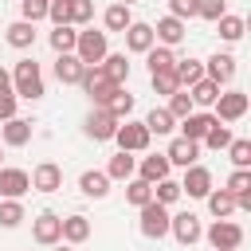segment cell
Listing matches in <instances>:
<instances>
[{
	"instance_id": "f6af8a7d",
	"label": "cell",
	"mask_w": 251,
	"mask_h": 251,
	"mask_svg": "<svg viewBox=\"0 0 251 251\" xmlns=\"http://www.w3.org/2000/svg\"><path fill=\"white\" fill-rule=\"evenodd\" d=\"M196 16L208 20V24H216L220 16H227V0H196Z\"/></svg>"
},
{
	"instance_id": "e0dca14e",
	"label": "cell",
	"mask_w": 251,
	"mask_h": 251,
	"mask_svg": "<svg viewBox=\"0 0 251 251\" xmlns=\"http://www.w3.org/2000/svg\"><path fill=\"white\" fill-rule=\"evenodd\" d=\"M31 129H35V126H31L27 118H20V114H16V118L0 122V141H4V145H12V149H20V145H27V141H31Z\"/></svg>"
},
{
	"instance_id": "7402d4cb",
	"label": "cell",
	"mask_w": 251,
	"mask_h": 251,
	"mask_svg": "<svg viewBox=\"0 0 251 251\" xmlns=\"http://www.w3.org/2000/svg\"><path fill=\"white\" fill-rule=\"evenodd\" d=\"M90 239V220L86 216H63V243H71V247H78V243H86Z\"/></svg>"
},
{
	"instance_id": "60d3db41",
	"label": "cell",
	"mask_w": 251,
	"mask_h": 251,
	"mask_svg": "<svg viewBox=\"0 0 251 251\" xmlns=\"http://www.w3.org/2000/svg\"><path fill=\"white\" fill-rule=\"evenodd\" d=\"M227 157H231V165H235V169H251V141H247V137H231Z\"/></svg>"
},
{
	"instance_id": "f1b7e54d",
	"label": "cell",
	"mask_w": 251,
	"mask_h": 251,
	"mask_svg": "<svg viewBox=\"0 0 251 251\" xmlns=\"http://www.w3.org/2000/svg\"><path fill=\"white\" fill-rule=\"evenodd\" d=\"M173 75H176V82H180V90H184V86H192V82L204 78V63H200V59H176V63H173Z\"/></svg>"
},
{
	"instance_id": "d6a6232c",
	"label": "cell",
	"mask_w": 251,
	"mask_h": 251,
	"mask_svg": "<svg viewBox=\"0 0 251 251\" xmlns=\"http://www.w3.org/2000/svg\"><path fill=\"white\" fill-rule=\"evenodd\" d=\"M216 27H220V39H224V43H239V39H243V31H247L243 16H231V12H227V16H220V20H216Z\"/></svg>"
},
{
	"instance_id": "4dcf8cb0",
	"label": "cell",
	"mask_w": 251,
	"mask_h": 251,
	"mask_svg": "<svg viewBox=\"0 0 251 251\" xmlns=\"http://www.w3.org/2000/svg\"><path fill=\"white\" fill-rule=\"evenodd\" d=\"M129 24H133V16H129L126 4H110V8L102 12V27H106V35H110V31H126Z\"/></svg>"
},
{
	"instance_id": "ffe728a7",
	"label": "cell",
	"mask_w": 251,
	"mask_h": 251,
	"mask_svg": "<svg viewBox=\"0 0 251 251\" xmlns=\"http://www.w3.org/2000/svg\"><path fill=\"white\" fill-rule=\"evenodd\" d=\"M180 126V137H188V141H204V133L216 126V118L212 114H204V110H192L184 122H176Z\"/></svg>"
},
{
	"instance_id": "cb8c5ba5",
	"label": "cell",
	"mask_w": 251,
	"mask_h": 251,
	"mask_svg": "<svg viewBox=\"0 0 251 251\" xmlns=\"http://www.w3.org/2000/svg\"><path fill=\"white\" fill-rule=\"evenodd\" d=\"M98 67H102V75H106L110 82L126 86V78H129V59H126V51H114V55H106Z\"/></svg>"
},
{
	"instance_id": "74e56055",
	"label": "cell",
	"mask_w": 251,
	"mask_h": 251,
	"mask_svg": "<svg viewBox=\"0 0 251 251\" xmlns=\"http://www.w3.org/2000/svg\"><path fill=\"white\" fill-rule=\"evenodd\" d=\"M67 16H71V27H86L94 20V0H67Z\"/></svg>"
},
{
	"instance_id": "7c38bea8",
	"label": "cell",
	"mask_w": 251,
	"mask_h": 251,
	"mask_svg": "<svg viewBox=\"0 0 251 251\" xmlns=\"http://www.w3.org/2000/svg\"><path fill=\"white\" fill-rule=\"evenodd\" d=\"M235 55H227V51H216L208 63H204V78H212L216 86H227L231 78H235Z\"/></svg>"
},
{
	"instance_id": "7dc6e473",
	"label": "cell",
	"mask_w": 251,
	"mask_h": 251,
	"mask_svg": "<svg viewBox=\"0 0 251 251\" xmlns=\"http://www.w3.org/2000/svg\"><path fill=\"white\" fill-rule=\"evenodd\" d=\"M47 20H51L55 27L71 24V16H67V0H51V4H47Z\"/></svg>"
},
{
	"instance_id": "d4e9b609",
	"label": "cell",
	"mask_w": 251,
	"mask_h": 251,
	"mask_svg": "<svg viewBox=\"0 0 251 251\" xmlns=\"http://www.w3.org/2000/svg\"><path fill=\"white\" fill-rule=\"evenodd\" d=\"M82 71H86V67H82L75 55H55V78H59L63 86H78Z\"/></svg>"
},
{
	"instance_id": "8d00e7d4",
	"label": "cell",
	"mask_w": 251,
	"mask_h": 251,
	"mask_svg": "<svg viewBox=\"0 0 251 251\" xmlns=\"http://www.w3.org/2000/svg\"><path fill=\"white\" fill-rule=\"evenodd\" d=\"M180 196H184V192H180V180H173V176H165V180H157V184H153V200H157V204H165V208H169V204H176Z\"/></svg>"
},
{
	"instance_id": "d590c367",
	"label": "cell",
	"mask_w": 251,
	"mask_h": 251,
	"mask_svg": "<svg viewBox=\"0 0 251 251\" xmlns=\"http://www.w3.org/2000/svg\"><path fill=\"white\" fill-rule=\"evenodd\" d=\"M145 63H149V75H153V71H169V67L176 63V55H173V47H161V43H153V47L145 51Z\"/></svg>"
},
{
	"instance_id": "52a82bcc",
	"label": "cell",
	"mask_w": 251,
	"mask_h": 251,
	"mask_svg": "<svg viewBox=\"0 0 251 251\" xmlns=\"http://www.w3.org/2000/svg\"><path fill=\"white\" fill-rule=\"evenodd\" d=\"M169 235H173L180 247H192L196 239H204L200 216H196V212H176V216H169Z\"/></svg>"
},
{
	"instance_id": "bcb514c9",
	"label": "cell",
	"mask_w": 251,
	"mask_h": 251,
	"mask_svg": "<svg viewBox=\"0 0 251 251\" xmlns=\"http://www.w3.org/2000/svg\"><path fill=\"white\" fill-rule=\"evenodd\" d=\"M224 188H227L231 196H247V192H251V169H235Z\"/></svg>"
},
{
	"instance_id": "1f68e13d",
	"label": "cell",
	"mask_w": 251,
	"mask_h": 251,
	"mask_svg": "<svg viewBox=\"0 0 251 251\" xmlns=\"http://www.w3.org/2000/svg\"><path fill=\"white\" fill-rule=\"evenodd\" d=\"M188 98H192V106H216V98H220V86L212 82V78H200V82H192L188 86Z\"/></svg>"
},
{
	"instance_id": "6da1fadb",
	"label": "cell",
	"mask_w": 251,
	"mask_h": 251,
	"mask_svg": "<svg viewBox=\"0 0 251 251\" xmlns=\"http://www.w3.org/2000/svg\"><path fill=\"white\" fill-rule=\"evenodd\" d=\"M12 94H16V98H27V102H35V98L47 94V86H43V67H39L31 55L12 67Z\"/></svg>"
},
{
	"instance_id": "816d5d0a",
	"label": "cell",
	"mask_w": 251,
	"mask_h": 251,
	"mask_svg": "<svg viewBox=\"0 0 251 251\" xmlns=\"http://www.w3.org/2000/svg\"><path fill=\"white\" fill-rule=\"evenodd\" d=\"M55 251H75V247L71 243H55Z\"/></svg>"
},
{
	"instance_id": "9c48e42d",
	"label": "cell",
	"mask_w": 251,
	"mask_h": 251,
	"mask_svg": "<svg viewBox=\"0 0 251 251\" xmlns=\"http://www.w3.org/2000/svg\"><path fill=\"white\" fill-rule=\"evenodd\" d=\"M243 114H247V94H243V90H224V94L216 98V106H212V118L224 122V126L239 122Z\"/></svg>"
},
{
	"instance_id": "7bdbcfd3",
	"label": "cell",
	"mask_w": 251,
	"mask_h": 251,
	"mask_svg": "<svg viewBox=\"0 0 251 251\" xmlns=\"http://www.w3.org/2000/svg\"><path fill=\"white\" fill-rule=\"evenodd\" d=\"M165 110H169V114H173L176 122H184V118H188V114H192L196 106H192L188 90H176V94H169V106H165Z\"/></svg>"
},
{
	"instance_id": "ab89813d",
	"label": "cell",
	"mask_w": 251,
	"mask_h": 251,
	"mask_svg": "<svg viewBox=\"0 0 251 251\" xmlns=\"http://www.w3.org/2000/svg\"><path fill=\"white\" fill-rule=\"evenodd\" d=\"M24 220H27V212L20 200H0V227H20Z\"/></svg>"
},
{
	"instance_id": "d6986e66",
	"label": "cell",
	"mask_w": 251,
	"mask_h": 251,
	"mask_svg": "<svg viewBox=\"0 0 251 251\" xmlns=\"http://www.w3.org/2000/svg\"><path fill=\"white\" fill-rule=\"evenodd\" d=\"M169 169H173V165H169V157H165V153H149V157H141V161H137V173H133V176H141L145 184H157V180H165V176H169Z\"/></svg>"
},
{
	"instance_id": "f907efd6",
	"label": "cell",
	"mask_w": 251,
	"mask_h": 251,
	"mask_svg": "<svg viewBox=\"0 0 251 251\" xmlns=\"http://www.w3.org/2000/svg\"><path fill=\"white\" fill-rule=\"evenodd\" d=\"M0 94H12V71L0 67Z\"/></svg>"
},
{
	"instance_id": "681fc988",
	"label": "cell",
	"mask_w": 251,
	"mask_h": 251,
	"mask_svg": "<svg viewBox=\"0 0 251 251\" xmlns=\"http://www.w3.org/2000/svg\"><path fill=\"white\" fill-rule=\"evenodd\" d=\"M16 118V94H0V122Z\"/></svg>"
},
{
	"instance_id": "ba28073f",
	"label": "cell",
	"mask_w": 251,
	"mask_h": 251,
	"mask_svg": "<svg viewBox=\"0 0 251 251\" xmlns=\"http://www.w3.org/2000/svg\"><path fill=\"white\" fill-rule=\"evenodd\" d=\"M204 239H208L216 251H239V243H243V227H239L235 220H216V224L204 231Z\"/></svg>"
},
{
	"instance_id": "f35d334b",
	"label": "cell",
	"mask_w": 251,
	"mask_h": 251,
	"mask_svg": "<svg viewBox=\"0 0 251 251\" xmlns=\"http://www.w3.org/2000/svg\"><path fill=\"white\" fill-rule=\"evenodd\" d=\"M102 110H110V114H114L118 122H126V118L133 114V94H129V90L122 86V90H118V94H114V98H110V102H106Z\"/></svg>"
},
{
	"instance_id": "5bb4252c",
	"label": "cell",
	"mask_w": 251,
	"mask_h": 251,
	"mask_svg": "<svg viewBox=\"0 0 251 251\" xmlns=\"http://www.w3.org/2000/svg\"><path fill=\"white\" fill-rule=\"evenodd\" d=\"M180 192L192 196V200H204V196L212 192V173H208L204 165H188V169H184V180H180Z\"/></svg>"
},
{
	"instance_id": "4fadbf2b",
	"label": "cell",
	"mask_w": 251,
	"mask_h": 251,
	"mask_svg": "<svg viewBox=\"0 0 251 251\" xmlns=\"http://www.w3.org/2000/svg\"><path fill=\"white\" fill-rule=\"evenodd\" d=\"M27 176H31V188H35V192H59V188H63V169H59L55 161H39Z\"/></svg>"
},
{
	"instance_id": "b9f144b4",
	"label": "cell",
	"mask_w": 251,
	"mask_h": 251,
	"mask_svg": "<svg viewBox=\"0 0 251 251\" xmlns=\"http://www.w3.org/2000/svg\"><path fill=\"white\" fill-rule=\"evenodd\" d=\"M149 82H153V90H157V94H165V98L180 90V82H176L173 67H169V71H153V75H149Z\"/></svg>"
},
{
	"instance_id": "e575fe53",
	"label": "cell",
	"mask_w": 251,
	"mask_h": 251,
	"mask_svg": "<svg viewBox=\"0 0 251 251\" xmlns=\"http://www.w3.org/2000/svg\"><path fill=\"white\" fill-rule=\"evenodd\" d=\"M126 200H129L133 208H145V204L153 200V184H145L141 176H129V180H126Z\"/></svg>"
},
{
	"instance_id": "603a6c76",
	"label": "cell",
	"mask_w": 251,
	"mask_h": 251,
	"mask_svg": "<svg viewBox=\"0 0 251 251\" xmlns=\"http://www.w3.org/2000/svg\"><path fill=\"white\" fill-rule=\"evenodd\" d=\"M4 39H8L16 51H27V47H35V24H27V20H16V24H8Z\"/></svg>"
},
{
	"instance_id": "277c9868",
	"label": "cell",
	"mask_w": 251,
	"mask_h": 251,
	"mask_svg": "<svg viewBox=\"0 0 251 251\" xmlns=\"http://www.w3.org/2000/svg\"><path fill=\"white\" fill-rule=\"evenodd\" d=\"M149 129H145V122H118V129H114V141H118V149L122 153H145L149 149Z\"/></svg>"
},
{
	"instance_id": "836d02e7",
	"label": "cell",
	"mask_w": 251,
	"mask_h": 251,
	"mask_svg": "<svg viewBox=\"0 0 251 251\" xmlns=\"http://www.w3.org/2000/svg\"><path fill=\"white\" fill-rule=\"evenodd\" d=\"M231 145V126H224V122H216L208 133H204V141H200V149H212V153H220V149H227Z\"/></svg>"
},
{
	"instance_id": "8fae6325",
	"label": "cell",
	"mask_w": 251,
	"mask_h": 251,
	"mask_svg": "<svg viewBox=\"0 0 251 251\" xmlns=\"http://www.w3.org/2000/svg\"><path fill=\"white\" fill-rule=\"evenodd\" d=\"M82 129H86V137H90V141H114V129H118V118H114L110 110H102V106H94V110L86 114V122H82Z\"/></svg>"
},
{
	"instance_id": "ac0fdd59",
	"label": "cell",
	"mask_w": 251,
	"mask_h": 251,
	"mask_svg": "<svg viewBox=\"0 0 251 251\" xmlns=\"http://www.w3.org/2000/svg\"><path fill=\"white\" fill-rule=\"evenodd\" d=\"M165 157H169V165H176V169H188V165H196V157H200V141L173 137V141H169V149H165Z\"/></svg>"
},
{
	"instance_id": "c3c4849f",
	"label": "cell",
	"mask_w": 251,
	"mask_h": 251,
	"mask_svg": "<svg viewBox=\"0 0 251 251\" xmlns=\"http://www.w3.org/2000/svg\"><path fill=\"white\" fill-rule=\"evenodd\" d=\"M169 16H176V20H192V16H196V0H169Z\"/></svg>"
},
{
	"instance_id": "484cf974",
	"label": "cell",
	"mask_w": 251,
	"mask_h": 251,
	"mask_svg": "<svg viewBox=\"0 0 251 251\" xmlns=\"http://www.w3.org/2000/svg\"><path fill=\"white\" fill-rule=\"evenodd\" d=\"M102 173H106L110 180H129V176L137 173V157H133V153H122V149H118V153L110 157V165H106Z\"/></svg>"
},
{
	"instance_id": "8992f818",
	"label": "cell",
	"mask_w": 251,
	"mask_h": 251,
	"mask_svg": "<svg viewBox=\"0 0 251 251\" xmlns=\"http://www.w3.org/2000/svg\"><path fill=\"white\" fill-rule=\"evenodd\" d=\"M31 239H35L39 247L63 243V216H59V212H39V216L31 220Z\"/></svg>"
},
{
	"instance_id": "5b68a950",
	"label": "cell",
	"mask_w": 251,
	"mask_h": 251,
	"mask_svg": "<svg viewBox=\"0 0 251 251\" xmlns=\"http://www.w3.org/2000/svg\"><path fill=\"white\" fill-rule=\"evenodd\" d=\"M137 212H141L137 227H141V235H145V239H165V235H169V216H173V212H169L165 204L149 200V204H145V208H137Z\"/></svg>"
},
{
	"instance_id": "3957f363",
	"label": "cell",
	"mask_w": 251,
	"mask_h": 251,
	"mask_svg": "<svg viewBox=\"0 0 251 251\" xmlns=\"http://www.w3.org/2000/svg\"><path fill=\"white\" fill-rule=\"evenodd\" d=\"M78 86L90 94V102H94V106H106V102L122 90L118 82H110V78L102 75V67H86V71H82V78H78Z\"/></svg>"
},
{
	"instance_id": "2e32d148",
	"label": "cell",
	"mask_w": 251,
	"mask_h": 251,
	"mask_svg": "<svg viewBox=\"0 0 251 251\" xmlns=\"http://www.w3.org/2000/svg\"><path fill=\"white\" fill-rule=\"evenodd\" d=\"M122 35H126V51H133V55H145V51L157 43V39H153V24H145V20H133Z\"/></svg>"
},
{
	"instance_id": "db71d44e",
	"label": "cell",
	"mask_w": 251,
	"mask_h": 251,
	"mask_svg": "<svg viewBox=\"0 0 251 251\" xmlns=\"http://www.w3.org/2000/svg\"><path fill=\"white\" fill-rule=\"evenodd\" d=\"M0 165H4V153H0Z\"/></svg>"
},
{
	"instance_id": "f546056e",
	"label": "cell",
	"mask_w": 251,
	"mask_h": 251,
	"mask_svg": "<svg viewBox=\"0 0 251 251\" xmlns=\"http://www.w3.org/2000/svg\"><path fill=\"white\" fill-rule=\"evenodd\" d=\"M145 129H149V133H157V137H165V133H173V129H176V118H173L165 106H153V110L145 114Z\"/></svg>"
},
{
	"instance_id": "9a60e30c",
	"label": "cell",
	"mask_w": 251,
	"mask_h": 251,
	"mask_svg": "<svg viewBox=\"0 0 251 251\" xmlns=\"http://www.w3.org/2000/svg\"><path fill=\"white\" fill-rule=\"evenodd\" d=\"M184 35H188V27H184V20H176V16H161V20L153 24V39H157L161 47H176V43H184Z\"/></svg>"
},
{
	"instance_id": "ee69618b",
	"label": "cell",
	"mask_w": 251,
	"mask_h": 251,
	"mask_svg": "<svg viewBox=\"0 0 251 251\" xmlns=\"http://www.w3.org/2000/svg\"><path fill=\"white\" fill-rule=\"evenodd\" d=\"M47 4L51 0H20V20H27V24L47 20Z\"/></svg>"
},
{
	"instance_id": "4316f807",
	"label": "cell",
	"mask_w": 251,
	"mask_h": 251,
	"mask_svg": "<svg viewBox=\"0 0 251 251\" xmlns=\"http://www.w3.org/2000/svg\"><path fill=\"white\" fill-rule=\"evenodd\" d=\"M204 200H208V212H212L216 220H227L231 212H239V208H235V196H231L227 188H212Z\"/></svg>"
},
{
	"instance_id": "30bf717a",
	"label": "cell",
	"mask_w": 251,
	"mask_h": 251,
	"mask_svg": "<svg viewBox=\"0 0 251 251\" xmlns=\"http://www.w3.org/2000/svg\"><path fill=\"white\" fill-rule=\"evenodd\" d=\"M31 192V176L27 169H12V165H0V200H20Z\"/></svg>"
},
{
	"instance_id": "7a4b0ae2",
	"label": "cell",
	"mask_w": 251,
	"mask_h": 251,
	"mask_svg": "<svg viewBox=\"0 0 251 251\" xmlns=\"http://www.w3.org/2000/svg\"><path fill=\"white\" fill-rule=\"evenodd\" d=\"M106 55H110V35H106V31H94V27L78 31V39H75V59H78L82 67H98Z\"/></svg>"
},
{
	"instance_id": "44dd1931",
	"label": "cell",
	"mask_w": 251,
	"mask_h": 251,
	"mask_svg": "<svg viewBox=\"0 0 251 251\" xmlns=\"http://www.w3.org/2000/svg\"><path fill=\"white\" fill-rule=\"evenodd\" d=\"M78 188H82V196H90V200H106V196H110V176H106L102 169H86V173L78 176Z\"/></svg>"
},
{
	"instance_id": "f5cc1de1",
	"label": "cell",
	"mask_w": 251,
	"mask_h": 251,
	"mask_svg": "<svg viewBox=\"0 0 251 251\" xmlns=\"http://www.w3.org/2000/svg\"><path fill=\"white\" fill-rule=\"evenodd\" d=\"M118 4H126V8H129V4H133V0H118Z\"/></svg>"
},
{
	"instance_id": "83f0119b",
	"label": "cell",
	"mask_w": 251,
	"mask_h": 251,
	"mask_svg": "<svg viewBox=\"0 0 251 251\" xmlns=\"http://www.w3.org/2000/svg\"><path fill=\"white\" fill-rule=\"evenodd\" d=\"M75 39H78V27H71V24L55 27V31L47 35V43H51L55 55H75Z\"/></svg>"
}]
</instances>
